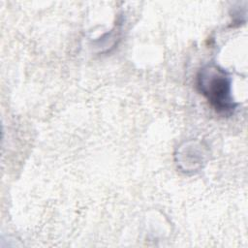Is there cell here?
<instances>
[{
	"instance_id": "obj_1",
	"label": "cell",
	"mask_w": 248,
	"mask_h": 248,
	"mask_svg": "<svg viewBox=\"0 0 248 248\" xmlns=\"http://www.w3.org/2000/svg\"><path fill=\"white\" fill-rule=\"evenodd\" d=\"M231 82L229 74L216 64L202 67L197 78L200 92L218 112L224 113L232 111L236 106L231 94Z\"/></svg>"
}]
</instances>
